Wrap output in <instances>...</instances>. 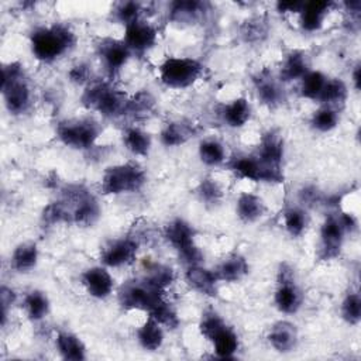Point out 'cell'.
I'll return each mask as SVG.
<instances>
[{"label":"cell","mask_w":361,"mask_h":361,"mask_svg":"<svg viewBox=\"0 0 361 361\" xmlns=\"http://www.w3.org/2000/svg\"><path fill=\"white\" fill-rule=\"evenodd\" d=\"M230 169L235 173V176L241 179H248L252 182H271V183L283 182L282 169H276L265 165L255 154L241 155L234 158L230 162Z\"/></svg>","instance_id":"30bf717a"},{"label":"cell","mask_w":361,"mask_h":361,"mask_svg":"<svg viewBox=\"0 0 361 361\" xmlns=\"http://www.w3.org/2000/svg\"><path fill=\"white\" fill-rule=\"evenodd\" d=\"M164 290L151 285L147 279L126 282L118 292V302L124 309L152 313L164 302Z\"/></svg>","instance_id":"5b68a950"},{"label":"cell","mask_w":361,"mask_h":361,"mask_svg":"<svg viewBox=\"0 0 361 361\" xmlns=\"http://www.w3.org/2000/svg\"><path fill=\"white\" fill-rule=\"evenodd\" d=\"M199 1H176L171 7V20L176 23H192L202 11Z\"/></svg>","instance_id":"ab89813d"},{"label":"cell","mask_w":361,"mask_h":361,"mask_svg":"<svg viewBox=\"0 0 361 361\" xmlns=\"http://www.w3.org/2000/svg\"><path fill=\"white\" fill-rule=\"evenodd\" d=\"M185 278L188 285L196 292L209 298L217 296V288L220 281L217 279L214 271L206 269L200 265H189Z\"/></svg>","instance_id":"e0dca14e"},{"label":"cell","mask_w":361,"mask_h":361,"mask_svg":"<svg viewBox=\"0 0 361 361\" xmlns=\"http://www.w3.org/2000/svg\"><path fill=\"white\" fill-rule=\"evenodd\" d=\"M82 285L94 299H106L113 293L114 279L106 267H92L82 272Z\"/></svg>","instance_id":"9a60e30c"},{"label":"cell","mask_w":361,"mask_h":361,"mask_svg":"<svg viewBox=\"0 0 361 361\" xmlns=\"http://www.w3.org/2000/svg\"><path fill=\"white\" fill-rule=\"evenodd\" d=\"M1 93L4 104L11 114H23L31 103V90L24 76L23 65L11 62L3 66Z\"/></svg>","instance_id":"7a4b0ae2"},{"label":"cell","mask_w":361,"mask_h":361,"mask_svg":"<svg viewBox=\"0 0 361 361\" xmlns=\"http://www.w3.org/2000/svg\"><path fill=\"white\" fill-rule=\"evenodd\" d=\"M265 32H267V27L261 18L245 21V24L241 28V34L247 41H257L262 35H265Z\"/></svg>","instance_id":"ee69618b"},{"label":"cell","mask_w":361,"mask_h":361,"mask_svg":"<svg viewBox=\"0 0 361 361\" xmlns=\"http://www.w3.org/2000/svg\"><path fill=\"white\" fill-rule=\"evenodd\" d=\"M327 78L320 71H309L300 79V94L310 100H317Z\"/></svg>","instance_id":"d590c367"},{"label":"cell","mask_w":361,"mask_h":361,"mask_svg":"<svg viewBox=\"0 0 361 361\" xmlns=\"http://www.w3.org/2000/svg\"><path fill=\"white\" fill-rule=\"evenodd\" d=\"M333 3L330 1H306L300 10V25L305 31L313 32L320 30Z\"/></svg>","instance_id":"44dd1931"},{"label":"cell","mask_w":361,"mask_h":361,"mask_svg":"<svg viewBox=\"0 0 361 361\" xmlns=\"http://www.w3.org/2000/svg\"><path fill=\"white\" fill-rule=\"evenodd\" d=\"M24 310L30 320H42L49 312L48 296L42 290H31L24 298Z\"/></svg>","instance_id":"1f68e13d"},{"label":"cell","mask_w":361,"mask_h":361,"mask_svg":"<svg viewBox=\"0 0 361 361\" xmlns=\"http://www.w3.org/2000/svg\"><path fill=\"white\" fill-rule=\"evenodd\" d=\"M269 344L279 353H289L296 347L298 329L293 323L286 320L276 322L268 333Z\"/></svg>","instance_id":"ac0fdd59"},{"label":"cell","mask_w":361,"mask_h":361,"mask_svg":"<svg viewBox=\"0 0 361 361\" xmlns=\"http://www.w3.org/2000/svg\"><path fill=\"white\" fill-rule=\"evenodd\" d=\"M226 326V322L221 319V316L214 310H206L202 314V320L199 324L202 336H204L207 340H212V337Z\"/></svg>","instance_id":"b9f144b4"},{"label":"cell","mask_w":361,"mask_h":361,"mask_svg":"<svg viewBox=\"0 0 361 361\" xmlns=\"http://www.w3.org/2000/svg\"><path fill=\"white\" fill-rule=\"evenodd\" d=\"M69 79L71 82L76 83V85H83L89 80L90 78V68L86 63H78L75 65L71 71H69Z\"/></svg>","instance_id":"f6af8a7d"},{"label":"cell","mask_w":361,"mask_h":361,"mask_svg":"<svg viewBox=\"0 0 361 361\" xmlns=\"http://www.w3.org/2000/svg\"><path fill=\"white\" fill-rule=\"evenodd\" d=\"M144 279H147L151 285L165 290L175 279L173 271L172 268L166 267V265H161V264H149L145 269V276Z\"/></svg>","instance_id":"8d00e7d4"},{"label":"cell","mask_w":361,"mask_h":361,"mask_svg":"<svg viewBox=\"0 0 361 361\" xmlns=\"http://www.w3.org/2000/svg\"><path fill=\"white\" fill-rule=\"evenodd\" d=\"M221 117L227 126L240 128L250 120L251 106L245 97H237L223 107Z\"/></svg>","instance_id":"484cf974"},{"label":"cell","mask_w":361,"mask_h":361,"mask_svg":"<svg viewBox=\"0 0 361 361\" xmlns=\"http://www.w3.org/2000/svg\"><path fill=\"white\" fill-rule=\"evenodd\" d=\"M309 224L307 213L302 207H288L283 212V226L290 237H300Z\"/></svg>","instance_id":"e575fe53"},{"label":"cell","mask_w":361,"mask_h":361,"mask_svg":"<svg viewBox=\"0 0 361 361\" xmlns=\"http://www.w3.org/2000/svg\"><path fill=\"white\" fill-rule=\"evenodd\" d=\"M341 317L345 323L355 326L361 320V298L358 292H348L340 306Z\"/></svg>","instance_id":"74e56055"},{"label":"cell","mask_w":361,"mask_h":361,"mask_svg":"<svg viewBox=\"0 0 361 361\" xmlns=\"http://www.w3.org/2000/svg\"><path fill=\"white\" fill-rule=\"evenodd\" d=\"M300 200H302L303 203H307V204L317 202V200H319V192H317V189H316V188H312V186L305 188V189L300 192Z\"/></svg>","instance_id":"c3c4849f"},{"label":"cell","mask_w":361,"mask_h":361,"mask_svg":"<svg viewBox=\"0 0 361 361\" xmlns=\"http://www.w3.org/2000/svg\"><path fill=\"white\" fill-rule=\"evenodd\" d=\"M16 300V292L7 286L1 288V307H3V324H6L7 306Z\"/></svg>","instance_id":"bcb514c9"},{"label":"cell","mask_w":361,"mask_h":361,"mask_svg":"<svg viewBox=\"0 0 361 361\" xmlns=\"http://www.w3.org/2000/svg\"><path fill=\"white\" fill-rule=\"evenodd\" d=\"M123 142L124 147L137 157H147L149 154L151 145H152V140L151 135L144 131L140 127L131 126L127 127L123 133Z\"/></svg>","instance_id":"4316f807"},{"label":"cell","mask_w":361,"mask_h":361,"mask_svg":"<svg viewBox=\"0 0 361 361\" xmlns=\"http://www.w3.org/2000/svg\"><path fill=\"white\" fill-rule=\"evenodd\" d=\"M155 106V99L148 90H141L127 102L126 116H131L133 118L147 117Z\"/></svg>","instance_id":"d6a6232c"},{"label":"cell","mask_w":361,"mask_h":361,"mask_svg":"<svg viewBox=\"0 0 361 361\" xmlns=\"http://www.w3.org/2000/svg\"><path fill=\"white\" fill-rule=\"evenodd\" d=\"M38 262V248L35 243L27 241L18 244L11 255V267L18 272L31 271Z\"/></svg>","instance_id":"f1b7e54d"},{"label":"cell","mask_w":361,"mask_h":361,"mask_svg":"<svg viewBox=\"0 0 361 361\" xmlns=\"http://www.w3.org/2000/svg\"><path fill=\"white\" fill-rule=\"evenodd\" d=\"M165 238L179 257L189 265H199L203 259V254L195 243L196 231L183 219H173L165 226Z\"/></svg>","instance_id":"ba28073f"},{"label":"cell","mask_w":361,"mask_h":361,"mask_svg":"<svg viewBox=\"0 0 361 361\" xmlns=\"http://www.w3.org/2000/svg\"><path fill=\"white\" fill-rule=\"evenodd\" d=\"M158 38V31L157 28L147 23L142 21L141 18L126 25V32L123 41L131 51V54H138L142 55L147 51H149Z\"/></svg>","instance_id":"4fadbf2b"},{"label":"cell","mask_w":361,"mask_h":361,"mask_svg":"<svg viewBox=\"0 0 361 361\" xmlns=\"http://www.w3.org/2000/svg\"><path fill=\"white\" fill-rule=\"evenodd\" d=\"M96 52L109 76H116L131 56V51L123 39L102 38L96 44Z\"/></svg>","instance_id":"7c38bea8"},{"label":"cell","mask_w":361,"mask_h":361,"mask_svg":"<svg viewBox=\"0 0 361 361\" xmlns=\"http://www.w3.org/2000/svg\"><path fill=\"white\" fill-rule=\"evenodd\" d=\"M235 213L243 223H254L267 213V204L258 195L243 192L237 199Z\"/></svg>","instance_id":"d6986e66"},{"label":"cell","mask_w":361,"mask_h":361,"mask_svg":"<svg viewBox=\"0 0 361 361\" xmlns=\"http://www.w3.org/2000/svg\"><path fill=\"white\" fill-rule=\"evenodd\" d=\"M102 133L100 124L90 117L63 120L56 126V135L62 144L75 149H89Z\"/></svg>","instance_id":"8992f818"},{"label":"cell","mask_w":361,"mask_h":361,"mask_svg":"<svg viewBox=\"0 0 361 361\" xmlns=\"http://www.w3.org/2000/svg\"><path fill=\"white\" fill-rule=\"evenodd\" d=\"M199 158L204 165L217 166L226 161L224 145L213 138L203 140L199 144Z\"/></svg>","instance_id":"836d02e7"},{"label":"cell","mask_w":361,"mask_h":361,"mask_svg":"<svg viewBox=\"0 0 361 361\" xmlns=\"http://www.w3.org/2000/svg\"><path fill=\"white\" fill-rule=\"evenodd\" d=\"M360 71H361V66H360V63H357V65L354 66L353 73H351V79H353V85H354V89H355V90H360V82H361V73H360Z\"/></svg>","instance_id":"681fc988"},{"label":"cell","mask_w":361,"mask_h":361,"mask_svg":"<svg viewBox=\"0 0 361 361\" xmlns=\"http://www.w3.org/2000/svg\"><path fill=\"white\" fill-rule=\"evenodd\" d=\"M219 358H231L238 350V337L227 324L221 327L210 340Z\"/></svg>","instance_id":"4dcf8cb0"},{"label":"cell","mask_w":361,"mask_h":361,"mask_svg":"<svg viewBox=\"0 0 361 361\" xmlns=\"http://www.w3.org/2000/svg\"><path fill=\"white\" fill-rule=\"evenodd\" d=\"M128 97L106 82H96L86 87L82 94L85 107L96 110L103 117L114 118L126 116Z\"/></svg>","instance_id":"3957f363"},{"label":"cell","mask_w":361,"mask_h":361,"mask_svg":"<svg viewBox=\"0 0 361 361\" xmlns=\"http://www.w3.org/2000/svg\"><path fill=\"white\" fill-rule=\"evenodd\" d=\"M303 302L302 290L299 289L293 268L283 262L278 268L276 289L274 293V303L276 309L286 314H293L299 310Z\"/></svg>","instance_id":"9c48e42d"},{"label":"cell","mask_w":361,"mask_h":361,"mask_svg":"<svg viewBox=\"0 0 361 361\" xmlns=\"http://www.w3.org/2000/svg\"><path fill=\"white\" fill-rule=\"evenodd\" d=\"M114 18L121 23L124 27L140 20V16H141V4L137 3V1H124V3H120L114 11Z\"/></svg>","instance_id":"60d3db41"},{"label":"cell","mask_w":361,"mask_h":361,"mask_svg":"<svg viewBox=\"0 0 361 361\" xmlns=\"http://www.w3.org/2000/svg\"><path fill=\"white\" fill-rule=\"evenodd\" d=\"M347 97V86L341 79H329L326 80L320 94H319V102L322 106H327L331 109L338 107V104H343Z\"/></svg>","instance_id":"f546056e"},{"label":"cell","mask_w":361,"mask_h":361,"mask_svg":"<svg viewBox=\"0 0 361 361\" xmlns=\"http://www.w3.org/2000/svg\"><path fill=\"white\" fill-rule=\"evenodd\" d=\"M196 193H197L199 199L206 203H217L223 196V190H221L220 185L212 178L202 179V182L199 183V186L196 189Z\"/></svg>","instance_id":"7bdbcfd3"},{"label":"cell","mask_w":361,"mask_h":361,"mask_svg":"<svg viewBox=\"0 0 361 361\" xmlns=\"http://www.w3.org/2000/svg\"><path fill=\"white\" fill-rule=\"evenodd\" d=\"M137 340L144 350L155 351L164 343V329L162 324L152 316L144 322V324L137 330Z\"/></svg>","instance_id":"d4e9b609"},{"label":"cell","mask_w":361,"mask_h":361,"mask_svg":"<svg viewBox=\"0 0 361 361\" xmlns=\"http://www.w3.org/2000/svg\"><path fill=\"white\" fill-rule=\"evenodd\" d=\"M138 250V243L131 237L117 238L110 241L102 251V262L104 267L117 268L130 264Z\"/></svg>","instance_id":"5bb4252c"},{"label":"cell","mask_w":361,"mask_h":361,"mask_svg":"<svg viewBox=\"0 0 361 361\" xmlns=\"http://www.w3.org/2000/svg\"><path fill=\"white\" fill-rule=\"evenodd\" d=\"M147 182L145 171L135 162L109 166L103 176L100 189L103 195H121L138 192Z\"/></svg>","instance_id":"277c9868"},{"label":"cell","mask_w":361,"mask_h":361,"mask_svg":"<svg viewBox=\"0 0 361 361\" xmlns=\"http://www.w3.org/2000/svg\"><path fill=\"white\" fill-rule=\"evenodd\" d=\"M214 274L220 282H237L248 274V262L243 255L231 254L219 264Z\"/></svg>","instance_id":"7402d4cb"},{"label":"cell","mask_w":361,"mask_h":361,"mask_svg":"<svg viewBox=\"0 0 361 361\" xmlns=\"http://www.w3.org/2000/svg\"><path fill=\"white\" fill-rule=\"evenodd\" d=\"M56 350L63 360L82 361L86 358V347L83 341L73 333L59 331L55 340Z\"/></svg>","instance_id":"603a6c76"},{"label":"cell","mask_w":361,"mask_h":361,"mask_svg":"<svg viewBox=\"0 0 361 361\" xmlns=\"http://www.w3.org/2000/svg\"><path fill=\"white\" fill-rule=\"evenodd\" d=\"M303 3L305 1H279L276 4L278 10L282 13L285 11H289V13H300L302 7H303Z\"/></svg>","instance_id":"7dc6e473"},{"label":"cell","mask_w":361,"mask_h":361,"mask_svg":"<svg viewBox=\"0 0 361 361\" xmlns=\"http://www.w3.org/2000/svg\"><path fill=\"white\" fill-rule=\"evenodd\" d=\"M345 233L340 214H329L320 227L319 258L329 261L338 257Z\"/></svg>","instance_id":"8fae6325"},{"label":"cell","mask_w":361,"mask_h":361,"mask_svg":"<svg viewBox=\"0 0 361 361\" xmlns=\"http://www.w3.org/2000/svg\"><path fill=\"white\" fill-rule=\"evenodd\" d=\"M202 71V63L193 58L171 56L159 65V79L168 87L185 89L200 78Z\"/></svg>","instance_id":"52a82bcc"},{"label":"cell","mask_w":361,"mask_h":361,"mask_svg":"<svg viewBox=\"0 0 361 361\" xmlns=\"http://www.w3.org/2000/svg\"><path fill=\"white\" fill-rule=\"evenodd\" d=\"M196 133L193 124L186 121H171L161 131V142L165 147H178L185 144Z\"/></svg>","instance_id":"83f0119b"},{"label":"cell","mask_w":361,"mask_h":361,"mask_svg":"<svg viewBox=\"0 0 361 361\" xmlns=\"http://www.w3.org/2000/svg\"><path fill=\"white\" fill-rule=\"evenodd\" d=\"M309 71V56L306 55V52L293 49L286 55L279 76L281 80L289 82L295 79H302Z\"/></svg>","instance_id":"cb8c5ba5"},{"label":"cell","mask_w":361,"mask_h":361,"mask_svg":"<svg viewBox=\"0 0 361 361\" xmlns=\"http://www.w3.org/2000/svg\"><path fill=\"white\" fill-rule=\"evenodd\" d=\"M310 124L314 130L320 133H327L336 128L338 124V113L336 109L322 106L319 110H316L310 118Z\"/></svg>","instance_id":"f35d334b"},{"label":"cell","mask_w":361,"mask_h":361,"mask_svg":"<svg viewBox=\"0 0 361 361\" xmlns=\"http://www.w3.org/2000/svg\"><path fill=\"white\" fill-rule=\"evenodd\" d=\"M265 165L276 169H282V158H283V140L282 137L269 130L261 138L258 145V151L255 154Z\"/></svg>","instance_id":"2e32d148"},{"label":"cell","mask_w":361,"mask_h":361,"mask_svg":"<svg viewBox=\"0 0 361 361\" xmlns=\"http://www.w3.org/2000/svg\"><path fill=\"white\" fill-rule=\"evenodd\" d=\"M254 86L259 100L269 107L278 106L283 99L279 83L268 71H262L254 78Z\"/></svg>","instance_id":"ffe728a7"},{"label":"cell","mask_w":361,"mask_h":361,"mask_svg":"<svg viewBox=\"0 0 361 361\" xmlns=\"http://www.w3.org/2000/svg\"><path fill=\"white\" fill-rule=\"evenodd\" d=\"M32 55L45 63L54 62L76 44L75 32L65 24L55 23L52 25L37 27L30 35Z\"/></svg>","instance_id":"6da1fadb"}]
</instances>
